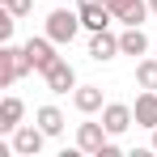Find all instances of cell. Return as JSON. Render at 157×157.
Returning <instances> with one entry per match:
<instances>
[{
	"label": "cell",
	"mask_w": 157,
	"mask_h": 157,
	"mask_svg": "<svg viewBox=\"0 0 157 157\" xmlns=\"http://www.w3.org/2000/svg\"><path fill=\"white\" fill-rule=\"evenodd\" d=\"M34 123L47 132V136H59V132H64V110H59V106H38V110H34Z\"/></svg>",
	"instance_id": "obj_15"
},
{
	"label": "cell",
	"mask_w": 157,
	"mask_h": 157,
	"mask_svg": "<svg viewBox=\"0 0 157 157\" xmlns=\"http://www.w3.org/2000/svg\"><path fill=\"white\" fill-rule=\"evenodd\" d=\"M43 81H47L51 94H68V89H77V68H72L68 59H55L51 68L43 72Z\"/></svg>",
	"instance_id": "obj_7"
},
{
	"label": "cell",
	"mask_w": 157,
	"mask_h": 157,
	"mask_svg": "<svg viewBox=\"0 0 157 157\" xmlns=\"http://www.w3.org/2000/svg\"><path fill=\"white\" fill-rule=\"evenodd\" d=\"M77 30H85V26H81V13H72V9H51V13H47V34H51L59 47L72 43Z\"/></svg>",
	"instance_id": "obj_2"
},
{
	"label": "cell",
	"mask_w": 157,
	"mask_h": 157,
	"mask_svg": "<svg viewBox=\"0 0 157 157\" xmlns=\"http://www.w3.org/2000/svg\"><path fill=\"white\" fill-rule=\"evenodd\" d=\"M153 153H157V128H153Z\"/></svg>",
	"instance_id": "obj_19"
},
{
	"label": "cell",
	"mask_w": 157,
	"mask_h": 157,
	"mask_svg": "<svg viewBox=\"0 0 157 157\" xmlns=\"http://www.w3.org/2000/svg\"><path fill=\"white\" fill-rule=\"evenodd\" d=\"M106 140H110V132H106V123H77V149L81 153H102Z\"/></svg>",
	"instance_id": "obj_6"
},
{
	"label": "cell",
	"mask_w": 157,
	"mask_h": 157,
	"mask_svg": "<svg viewBox=\"0 0 157 157\" xmlns=\"http://www.w3.org/2000/svg\"><path fill=\"white\" fill-rule=\"evenodd\" d=\"M119 51V34H110V30H94L89 34V59H98V64H106V59H115Z\"/></svg>",
	"instance_id": "obj_8"
},
{
	"label": "cell",
	"mask_w": 157,
	"mask_h": 157,
	"mask_svg": "<svg viewBox=\"0 0 157 157\" xmlns=\"http://www.w3.org/2000/svg\"><path fill=\"white\" fill-rule=\"evenodd\" d=\"M4 9H9L13 17H30V9H34V0H4Z\"/></svg>",
	"instance_id": "obj_17"
},
{
	"label": "cell",
	"mask_w": 157,
	"mask_h": 157,
	"mask_svg": "<svg viewBox=\"0 0 157 157\" xmlns=\"http://www.w3.org/2000/svg\"><path fill=\"white\" fill-rule=\"evenodd\" d=\"M34 68H30V59L21 47H13V43H4L0 47V89H9V85H17L21 77H30Z\"/></svg>",
	"instance_id": "obj_1"
},
{
	"label": "cell",
	"mask_w": 157,
	"mask_h": 157,
	"mask_svg": "<svg viewBox=\"0 0 157 157\" xmlns=\"http://www.w3.org/2000/svg\"><path fill=\"white\" fill-rule=\"evenodd\" d=\"M81 13V26L89 30H110V21H115V13H110V4H85V9H77Z\"/></svg>",
	"instance_id": "obj_10"
},
{
	"label": "cell",
	"mask_w": 157,
	"mask_h": 157,
	"mask_svg": "<svg viewBox=\"0 0 157 157\" xmlns=\"http://www.w3.org/2000/svg\"><path fill=\"white\" fill-rule=\"evenodd\" d=\"M102 123H106L110 136H123V132L136 123V110H132L128 102H106V106H102Z\"/></svg>",
	"instance_id": "obj_5"
},
{
	"label": "cell",
	"mask_w": 157,
	"mask_h": 157,
	"mask_svg": "<svg viewBox=\"0 0 157 157\" xmlns=\"http://www.w3.org/2000/svg\"><path fill=\"white\" fill-rule=\"evenodd\" d=\"M149 9H153V13H157V0H149Z\"/></svg>",
	"instance_id": "obj_20"
},
{
	"label": "cell",
	"mask_w": 157,
	"mask_h": 157,
	"mask_svg": "<svg viewBox=\"0 0 157 157\" xmlns=\"http://www.w3.org/2000/svg\"><path fill=\"white\" fill-rule=\"evenodd\" d=\"M21 115H26V102L21 98H4L0 102V132H17L21 128Z\"/></svg>",
	"instance_id": "obj_14"
},
{
	"label": "cell",
	"mask_w": 157,
	"mask_h": 157,
	"mask_svg": "<svg viewBox=\"0 0 157 157\" xmlns=\"http://www.w3.org/2000/svg\"><path fill=\"white\" fill-rule=\"evenodd\" d=\"M136 81L140 89H157V59H136Z\"/></svg>",
	"instance_id": "obj_16"
},
{
	"label": "cell",
	"mask_w": 157,
	"mask_h": 157,
	"mask_svg": "<svg viewBox=\"0 0 157 157\" xmlns=\"http://www.w3.org/2000/svg\"><path fill=\"white\" fill-rule=\"evenodd\" d=\"M55 47H59V43H55L51 34H43V38H26V43H21V51H26V59H30V68H34V72H47L55 59H59Z\"/></svg>",
	"instance_id": "obj_3"
},
{
	"label": "cell",
	"mask_w": 157,
	"mask_h": 157,
	"mask_svg": "<svg viewBox=\"0 0 157 157\" xmlns=\"http://www.w3.org/2000/svg\"><path fill=\"white\" fill-rule=\"evenodd\" d=\"M132 110H136V128H149V132H153L157 128V89H144Z\"/></svg>",
	"instance_id": "obj_11"
},
{
	"label": "cell",
	"mask_w": 157,
	"mask_h": 157,
	"mask_svg": "<svg viewBox=\"0 0 157 157\" xmlns=\"http://www.w3.org/2000/svg\"><path fill=\"white\" fill-rule=\"evenodd\" d=\"M43 140H47V132L38 128V123H21V128L13 132V153L17 157H38L43 153Z\"/></svg>",
	"instance_id": "obj_4"
},
{
	"label": "cell",
	"mask_w": 157,
	"mask_h": 157,
	"mask_svg": "<svg viewBox=\"0 0 157 157\" xmlns=\"http://www.w3.org/2000/svg\"><path fill=\"white\" fill-rule=\"evenodd\" d=\"M77 4H81V9H85V4H110V0H77Z\"/></svg>",
	"instance_id": "obj_18"
},
{
	"label": "cell",
	"mask_w": 157,
	"mask_h": 157,
	"mask_svg": "<svg viewBox=\"0 0 157 157\" xmlns=\"http://www.w3.org/2000/svg\"><path fill=\"white\" fill-rule=\"evenodd\" d=\"M110 13H115V21H123V26H140L153 9H149V0H110Z\"/></svg>",
	"instance_id": "obj_9"
},
{
	"label": "cell",
	"mask_w": 157,
	"mask_h": 157,
	"mask_svg": "<svg viewBox=\"0 0 157 157\" xmlns=\"http://www.w3.org/2000/svg\"><path fill=\"white\" fill-rule=\"evenodd\" d=\"M72 106H77L81 115H94V110H102V89H98V85H77V89H72Z\"/></svg>",
	"instance_id": "obj_12"
},
{
	"label": "cell",
	"mask_w": 157,
	"mask_h": 157,
	"mask_svg": "<svg viewBox=\"0 0 157 157\" xmlns=\"http://www.w3.org/2000/svg\"><path fill=\"white\" fill-rule=\"evenodd\" d=\"M119 51H123V55H136V59H140V55L149 51V34H144L140 26H123V34H119Z\"/></svg>",
	"instance_id": "obj_13"
}]
</instances>
